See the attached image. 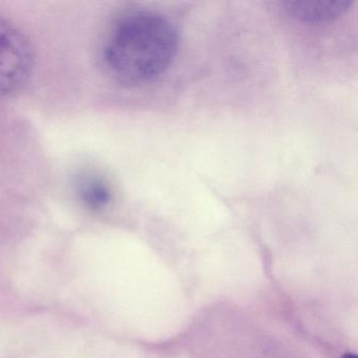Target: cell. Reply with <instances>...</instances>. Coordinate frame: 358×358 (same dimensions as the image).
Returning a JSON list of instances; mask_svg holds the SVG:
<instances>
[{"instance_id": "obj_1", "label": "cell", "mask_w": 358, "mask_h": 358, "mask_svg": "<svg viewBox=\"0 0 358 358\" xmlns=\"http://www.w3.org/2000/svg\"><path fill=\"white\" fill-rule=\"evenodd\" d=\"M178 48L179 34L166 16L135 10L113 24L104 39L101 58L108 74L117 80L142 83L166 72Z\"/></svg>"}, {"instance_id": "obj_2", "label": "cell", "mask_w": 358, "mask_h": 358, "mask_svg": "<svg viewBox=\"0 0 358 358\" xmlns=\"http://www.w3.org/2000/svg\"><path fill=\"white\" fill-rule=\"evenodd\" d=\"M34 53L26 35L0 16V97L20 90L30 78Z\"/></svg>"}, {"instance_id": "obj_3", "label": "cell", "mask_w": 358, "mask_h": 358, "mask_svg": "<svg viewBox=\"0 0 358 358\" xmlns=\"http://www.w3.org/2000/svg\"><path fill=\"white\" fill-rule=\"evenodd\" d=\"M350 0H306L285 3L289 15L306 22H327L336 20L351 7Z\"/></svg>"}, {"instance_id": "obj_4", "label": "cell", "mask_w": 358, "mask_h": 358, "mask_svg": "<svg viewBox=\"0 0 358 358\" xmlns=\"http://www.w3.org/2000/svg\"><path fill=\"white\" fill-rule=\"evenodd\" d=\"M76 192L81 202L94 209L108 206L113 200V192L106 178L95 171H85L76 182Z\"/></svg>"}, {"instance_id": "obj_5", "label": "cell", "mask_w": 358, "mask_h": 358, "mask_svg": "<svg viewBox=\"0 0 358 358\" xmlns=\"http://www.w3.org/2000/svg\"><path fill=\"white\" fill-rule=\"evenodd\" d=\"M341 358H357V357H356V355H354V354L347 353V354H345V355H343V357H341Z\"/></svg>"}]
</instances>
